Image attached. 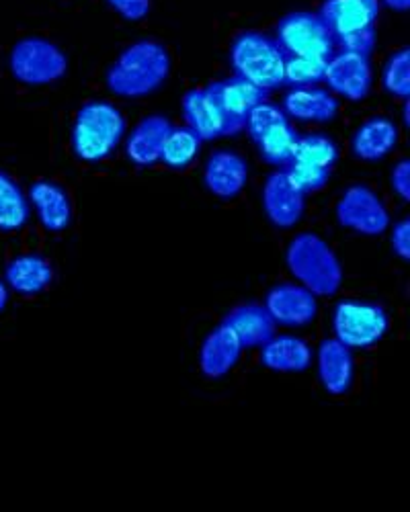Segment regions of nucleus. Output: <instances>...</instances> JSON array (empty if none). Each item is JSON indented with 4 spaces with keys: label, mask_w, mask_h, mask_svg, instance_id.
<instances>
[{
    "label": "nucleus",
    "mask_w": 410,
    "mask_h": 512,
    "mask_svg": "<svg viewBox=\"0 0 410 512\" xmlns=\"http://www.w3.org/2000/svg\"><path fill=\"white\" fill-rule=\"evenodd\" d=\"M230 64L236 76L269 93L283 87L285 54L277 39L261 31H242L230 48Z\"/></svg>",
    "instance_id": "nucleus-5"
},
{
    "label": "nucleus",
    "mask_w": 410,
    "mask_h": 512,
    "mask_svg": "<svg viewBox=\"0 0 410 512\" xmlns=\"http://www.w3.org/2000/svg\"><path fill=\"white\" fill-rule=\"evenodd\" d=\"M205 91L210 93V97L218 103V107L226 113L238 132L244 130L251 111L267 99L265 91L240 76L212 82L210 87H205Z\"/></svg>",
    "instance_id": "nucleus-14"
},
{
    "label": "nucleus",
    "mask_w": 410,
    "mask_h": 512,
    "mask_svg": "<svg viewBox=\"0 0 410 512\" xmlns=\"http://www.w3.org/2000/svg\"><path fill=\"white\" fill-rule=\"evenodd\" d=\"M29 201L35 207L37 220L48 232H64L72 222V203L68 191L48 179L35 181L29 187Z\"/></svg>",
    "instance_id": "nucleus-17"
},
{
    "label": "nucleus",
    "mask_w": 410,
    "mask_h": 512,
    "mask_svg": "<svg viewBox=\"0 0 410 512\" xmlns=\"http://www.w3.org/2000/svg\"><path fill=\"white\" fill-rule=\"evenodd\" d=\"M328 60L308 58V56H285L283 82L290 87H314L324 78V68Z\"/></svg>",
    "instance_id": "nucleus-29"
},
{
    "label": "nucleus",
    "mask_w": 410,
    "mask_h": 512,
    "mask_svg": "<svg viewBox=\"0 0 410 512\" xmlns=\"http://www.w3.org/2000/svg\"><path fill=\"white\" fill-rule=\"evenodd\" d=\"M105 3L130 23L144 21L152 11V0H105Z\"/></svg>",
    "instance_id": "nucleus-32"
},
{
    "label": "nucleus",
    "mask_w": 410,
    "mask_h": 512,
    "mask_svg": "<svg viewBox=\"0 0 410 512\" xmlns=\"http://www.w3.org/2000/svg\"><path fill=\"white\" fill-rule=\"evenodd\" d=\"M201 140L191 127H173L167 142L162 146L160 160L173 170H185L199 154Z\"/></svg>",
    "instance_id": "nucleus-27"
},
{
    "label": "nucleus",
    "mask_w": 410,
    "mask_h": 512,
    "mask_svg": "<svg viewBox=\"0 0 410 512\" xmlns=\"http://www.w3.org/2000/svg\"><path fill=\"white\" fill-rule=\"evenodd\" d=\"M183 115L187 127H191L201 142H212L238 134L234 123L205 89H193L185 93Z\"/></svg>",
    "instance_id": "nucleus-11"
},
{
    "label": "nucleus",
    "mask_w": 410,
    "mask_h": 512,
    "mask_svg": "<svg viewBox=\"0 0 410 512\" xmlns=\"http://www.w3.org/2000/svg\"><path fill=\"white\" fill-rule=\"evenodd\" d=\"M29 199L13 177L0 170V230L17 232L29 222Z\"/></svg>",
    "instance_id": "nucleus-25"
},
{
    "label": "nucleus",
    "mask_w": 410,
    "mask_h": 512,
    "mask_svg": "<svg viewBox=\"0 0 410 512\" xmlns=\"http://www.w3.org/2000/svg\"><path fill=\"white\" fill-rule=\"evenodd\" d=\"M390 183L402 201L410 199V162L408 160H400L394 166L392 175H390Z\"/></svg>",
    "instance_id": "nucleus-34"
},
{
    "label": "nucleus",
    "mask_w": 410,
    "mask_h": 512,
    "mask_svg": "<svg viewBox=\"0 0 410 512\" xmlns=\"http://www.w3.org/2000/svg\"><path fill=\"white\" fill-rule=\"evenodd\" d=\"M9 304V289L5 283H0V312H3Z\"/></svg>",
    "instance_id": "nucleus-36"
},
{
    "label": "nucleus",
    "mask_w": 410,
    "mask_h": 512,
    "mask_svg": "<svg viewBox=\"0 0 410 512\" xmlns=\"http://www.w3.org/2000/svg\"><path fill=\"white\" fill-rule=\"evenodd\" d=\"M390 242H392L394 254L406 263L410 259V222L408 220H402L394 226Z\"/></svg>",
    "instance_id": "nucleus-33"
},
{
    "label": "nucleus",
    "mask_w": 410,
    "mask_h": 512,
    "mask_svg": "<svg viewBox=\"0 0 410 512\" xmlns=\"http://www.w3.org/2000/svg\"><path fill=\"white\" fill-rule=\"evenodd\" d=\"M126 134V119L121 111L105 101L82 105L72 125V150L85 162L107 158Z\"/></svg>",
    "instance_id": "nucleus-4"
},
{
    "label": "nucleus",
    "mask_w": 410,
    "mask_h": 512,
    "mask_svg": "<svg viewBox=\"0 0 410 512\" xmlns=\"http://www.w3.org/2000/svg\"><path fill=\"white\" fill-rule=\"evenodd\" d=\"M398 144V127L388 117H372L357 127L351 150L359 160L376 162L388 156Z\"/></svg>",
    "instance_id": "nucleus-20"
},
{
    "label": "nucleus",
    "mask_w": 410,
    "mask_h": 512,
    "mask_svg": "<svg viewBox=\"0 0 410 512\" xmlns=\"http://www.w3.org/2000/svg\"><path fill=\"white\" fill-rule=\"evenodd\" d=\"M382 82H384V89L390 95H396L400 99L410 97V50L408 48H400L388 58L384 66Z\"/></svg>",
    "instance_id": "nucleus-31"
},
{
    "label": "nucleus",
    "mask_w": 410,
    "mask_h": 512,
    "mask_svg": "<svg viewBox=\"0 0 410 512\" xmlns=\"http://www.w3.org/2000/svg\"><path fill=\"white\" fill-rule=\"evenodd\" d=\"M242 355V345L236 332L222 324L208 334L199 351V369L205 377L220 379L234 369Z\"/></svg>",
    "instance_id": "nucleus-18"
},
{
    "label": "nucleus",
    "mask_w": 410,
    "mask_h": 512,
    "mask_svg": "<svg viewBox=\"0 0 410 512\" xmlns=\"http://www.w3.org/2000/svg\"><path fill=\"white\" fill-rule=\"evenodd\" d=\"M261 363L279 373H300L312 363V351L298 336H273L263 345Z\"/></svg>",
    "instance_id": "nucleus-23"
},
{
    "label": "nucleus",
    "mask_w": 410,
    "mask_h": 512,
    "mask_svg": "<svg viewBox=\"0 0 410 512\" xmlns=\"http://www.w3.org/2000/svg\"><path fill=\"white\" fill-rule=\"evenodd\" d=\"M224 324L236 332L242 349L263 347L275 336L273 318L269 316V312L263 306H257V304L240 306V308L232 310L226 316Z\"/></svg>",
    "instance_id": "nucleus-22"
},
{
    "label": "nucleus",
    "mask_w": 410,
    "mask_h": 512,
    "mask_svg": "<svg viewBox=\"0 0 410 512\" xmlns=\"http://www.w3.org/2000/svg\"><path fill=\"white\" fill-rule=\"evenodd\" d=\"M9 68L13 78L27 87H46L66 76L68 56L50 39L25 37L13 46Z\"/></svg>",
    "instance_id": "nucleus-6"
},
{
    "label": "nucleus",
    "mask_w": 410,
    "mask_h": 512,
    "mask_svg": "<svg viewBox=\"0 0 410 512\" xmlns=\"http://www.w3.org/2000/svg\"><path fill=\"white\" fill-rule=\"evenodd\" d=\"M5 277L13 291L21 295H35L52 285L54 269L44 256L23 254L7 265Z\"/></svg>",
    "instance_id": "nucleus-24"
},
{
    "label": "nucleus",
    "mask_w": 410,
    "mask_h": 512,
    "mask_svg": "<svg viewBox=\"0 0 410 512\" xmlns=\"http://www.w3.org/2000/svg\"><path fill=\"white\" fill-rule=\"evenodd\" d=\"M263 209L267 220L275 228H294L304 216V193H300L283 170L269 175L261 193Z\"/></svg>",
    "instance_id": "nucleus-12"
},
{
    "label": "nucleus",
    "mask_w": 410,
    "mask_h": 512,
    "mask_svg": "<svg viewBox=\"0 0 410 512\" xmlns=\"http://www.w3.org/2000/svg\"><path fill=\"white\" fill-rule=\"evenodd\" d=\"M382 3L396 13H406L410 9V0H382Z\"/></svg>",
    "instance_id": "nucleus-35"
},
{
    "label": "nucleus",
    "mask_w": 410,
    "mask_h": 512,
    "mask_svg": "<svg viewBox=\"0 0 410 512\" xmlns=\"http://www.w3.org/2000/svg\"><path fill=\"white\" fill-rule=\"evenodd\" d=\"M388 326V314L376 304L345 300L333 312L335 338L347 349L374 347L384 338Z\"/></svg>",
    "instance_id": "nucleus-8"
},
{
    "label": "nucleus",
    "mask_w": 410,
    "mask_h": 512,
    "mask_svg": "<svg viewBox=\"0 0 410 512\" xmlns=\"http://www.w3.org/2000/svg\"><path fill=\"white\" fill-rule=\"evenodd\" d=\"M281 170L290 179V183L304 195L324 189L328 181H331V168H322L300 160H290Z\"/></svg>",
    "instance_id": "nucleus-30"
},
{
    "label": "nucleus",
    "mask_w": 410,
    "mask_h": 512,
    "mask_svg": "<svg viewBox=\"0 0 410 512\" xmlns=\"http://www.w3.org/2000/svg\"><path fill=\"white\" fill-rule=\"evenodd\" d=\"M380 9V0H324L318 15L331 31L335 44L369 56L378 41L376 23Z\"/></svg>",
    "instance_id": "nucleus-3"
},
{
    "label": "nucleus",
    "mask_w": 410,
    "mask_h": 512,
    "mask_svg": "<svg viewBox=\"0 0 410 512\" xmlns=\"http://www.w3.org/2000/svg\"><path fill=\"white\" fill-rule=\"evenodd\" d=\"M173 130V123L164 115H148L144 117L126 142V156L140 168H150L160 160L162 146L167 142Z\"/></svg>",
    "instance_id": "nucleus-16"
},
{
    "label": "nucleus",
    "mask_w": 410,
    "mask_h": 512,
    "mask_svg": "<svg viewBox=\"0 0 410 512\" xmlns=\"http://www.w3.org/2000/svg\"><path fill=\"white\" fill-rule=\"evenodd\" d=\"M318 377L322 388L333 396H343L351 388L353 355L337 338L322 340L318 349Z\"/></svg>",
    "instance_id": "nucleus-19"
},
{
    "label": "nucleus",
    "mask_w": 410,
    "mask_h": 512,
    "mask_svg": "<svg viewBox=\"0 0 410 512\" xmlns=\"http://www.w3.org/2000/svg\"><path fill=\"white\" fill-rule=\"evenodd\" d=\"M337 220L343 228L361 236H380L390 226L384 201L365 185L349 187L337 203Z\"/></svg>",
    "instance_id": "nucleus-9"
},
{
    "label": "nucleus",
    "mask_w": 410,
    "mask_h": 512,
    "mask_svg": "<svg viewBox=\"0 0 410 512\" xmlns=\"http://www.w3.org/2000/svg\"><path fill=\"white\" fill-rule=\"evenodd\" d=\"M171 74L169 50L142 39L123 50L107 70V89L123 99H140L158 91Z\"/></svg>",
    "instance_id": "nucleus-1"
},
{
    "label": "nucleus",
    "mask_w": 410,
    "mask_h": 512,
    "mask_svg": "<svg viewBox=\"0 0 410 512\" xmlns=\"http://www.w3.org/2000/svg\"><path fill=\"white\" fill-rule=\"evenodd\" d=\"M328 89L349 101H363L372 91V66L369 56L341 50L326 62L324 78Z\"/></svg>",
    "instance_id": "nucleus-10"
},
{
    "label": "nucleus",
    "mask_w": 410,
    "mask_h": 512,
    "mask_svg": "<svg viewBox=\"0 0 410 512\" xmlns=\"http://www.w3.org/2000/svg\"><path fill=\"white\" fill-rule=\"evenodd\" d=\"M265 310L275 324L283 326H306L318 314L316 297L304 285L283 283L275 285L265 300Z\"/></svg>",
    "instance_id": "nucleus-13"
},
{
    "label": "nucleus",
    "mask_w": 410,
    "mask_h": 512,
    "mask_svg": "<svg viewBox=\"0 0 410 512\" xmlns=\"http://www.w3.org/2000/svg\"><path fill=\"white\" fill-rule=\"evenodd\" d=\"M246 181H249V166L232 150H218L205 162L203 183L222 201L234 199L244 189Z\"/></svg>",
    "instance_id": "nucleus-15"
},
{
    "label": "nucleus",
    "mask_w": 410,
    "mask_h": 512,
    "mask_svg": "<svg viewBox=\"0 0 410 512\" xmlns=\"http://www.w3.org/2000/svg\"><path fill=\"white\" fill-rule=\"evenodd\" d=\"M339 158L337 144L322 134H308V136H298L294 144V154L292 160L316 164L322 168H333Z\"/></svg>",
    "instance_id": "nucleus-28"
},
{
    "label": "nucleus",
    "mask_w": 410,
    "mask_h": 512,
    "mask_svg": "<svg viewBox=\"0 0 410 512\" xmlns=\"http://www.w3.org/2000/svg\"><path fill=\"white\" fill-rule=\"evenodd\" d=\"M283 113L296 121L326 123L339 113V101L322 89L298 87L283 99Z\"/></svg>",
    "instance_id": "nucleus-21"
},
{
    "label": "nucleus",
    "mask_w": 410,
    "mask_h": 512,
    "mask_svg": "<svg viewBox=\"0 0 410 512\" xmlns=\"http://www.w3.org/2000/svg\"><path fill=\"white\" fill-rule=\"evenodd\" d=\"M296 140H298V132L294 130L290 119H287L283 123L273 125L271 130H267L265 134H261L255 140V144L265 162H269L271 166L283 168L287 162L292 160Z\"/></svg>",
    "instance_id": "nucleus-26"
},
{
    "label": "nucleus",
    "mask_w": 410,
    "mask_h": 512,
    "mask_svg": "<svg viewBox=\"0 0 410 512\" xmlns=\"http://www.w3.org/2000/svg\"><path fill=\"white\" fill-rule=\"evenodd\" d=\"M275 39L285 56H308L328 60L335 54V39L318 13H290L285 15L277 29Z\"/></svg>",
    "instance_id": "nucleus-7"
},
{
    "label": "nucleus",
    "mask_w": 410,
    "mask_h": 512,
    "mask_svg": "<svg viewBox=\"0 0 410 512\" xmlns=\"http://www.w3.org/2000/svg\"><path fill=\"white\" fill-rule=\"evenodd\" d=\"M290 273L314 295H335L343 285V267L335 250L316 234L296 236L285 252Z\"/></svg>",
    "instance_id": "nucleus-2"
}]
</instances>
